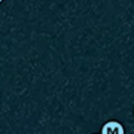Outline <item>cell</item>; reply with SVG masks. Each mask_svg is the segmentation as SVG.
<instances>
[{"mask_svg":"<svg viewBox=\"0 0 134 134\" xmlns=\"http://www.w3.org/2000/svg\"><path fill=\"white\" fill-rule=\"evenodd\" d=\"M102 134H125L124 126L117 121H108L103 125Z\"/></svg>","mask_w":134,"mask_h":134,"instance_id":"cell-1","label":"cell"},{"mask_svg":"<svg viewBox=\"0 0 134 134\" xmlns=\"http://www.w3.org/2000/svg\"><path fill=\"white\" fill-rule=\"evenodd\" d=\"M1 1H3V0H0V3H1Z\"/></svg>","mask_w":134,"mask_h":134,"instance_id":"cell-2","label":"cell"}]
</instances>
